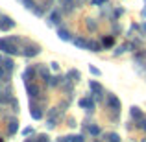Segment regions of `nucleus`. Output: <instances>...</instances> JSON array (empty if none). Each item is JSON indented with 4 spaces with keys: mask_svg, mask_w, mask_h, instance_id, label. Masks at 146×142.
Returning <instances> with one entry per match:
<instances>
[{
    "mask_svg": "<svg viewBox=\"0 0 146 142\" xmlns=\"http://www.w3.org/2000/svg\"><path fill=\"white\" fill-rule=\"evenodd\" d=\"M13 26H15V20L11 17H7V15L0 17V30H11Z\"/></svg>",
    "mask_w": 146,
    "mask_h": 142,
    "instance_id": "20e7f679",
    "label": "nucleus"
},
{
    "mask_svg": "<svg viewBox=\"0 0 146 142\" xmlns=\"http://www.w3.org/2000/svg\"><path fill=\"white\" fill-rule=\"evenodd\" d=\"M28 96H30V98H33V100H37L41 96V87L37 85V83H32V85L28 83Z\"/></svg>",
    "mask_w": 146,
    "mask_h": 142,
    "instance_id": "39448f33",
    "label": "nucleus"
},
{
    "mask_svg": "<svg viewBox=\"0 0 146 142\" xmlns=\"http://www.w3.org/2000/svg\"><path fill=\"white\" fill-rule=\"evenodd\" d=\"M80 107H83V109H91V111H93L94 103H93V100H91V98H82V100H80Z\"/></svg>",
    "mask_w": 146,
    "mask_h": 142,
    "instance_id": "f8f14e48",
    "label": "nucleus"
},
{
    "mask_svg": "<svg viewBox=\"0 0 146 142\" xmlns=\"http://www.w3.org/2000/svg\"><path fill=\"white\" fill-rule=\"evenodd\" d=\"M63 4H65V6H67V7H70L72 4H74V0H63Z\"/></svg>",
    "mask_w": 146,
    "mask_h": 142,
    "instance_id": "7c9ffc66",
    "label": "nucleus"
},
{
    "mask_svg": "<svg viewBox=\"0 0 146 142\" xmlns=\"http://www.w3.org/2000/svg\"><path fill=\"white\" fill-rule=\"evenodd\" d=\"M0 50H2L4 53H11V55H15V53H21V48H19L17 44L13 43V39H7V37L0 39Z\"/></svg>",
    "mask_w": 146,
    "mask_h": 142,
    "instance_id": "f257e3e1",
    "label": "nucleus"
},
{
    "mask_svg": "<svg viewBox=\"0 0 146 142\" xmlns=\"http://www.w3.org/2000/svg\"><path fill=\"white\" fill-rule=\"evenodd\" d=\"M9 102H11V107H13V111H19V102H15L13 98H9Z\"/></svg>",
    "mask_w": 146,
    "mask_h": 142,
    "instance_id": "c85d7f7f",
    "label": "nucleus"
},
{
    "mask_svg": "<svg viewBox=\"0 0 146 142\" xmlns=\"http://www.w3.org/2000/svg\"><path fill=\"white\" fill-rule=\"evenodd\" d=\"M135 57H137V59H146V52H144V50H141V52L135 53Z\"/></svg>",
    "mask_w": 146,
    "mask_h": 142,
    "instance_id": "cd10ccee",
    "label": "nucleus"
},
{
    "mask_svg": "<svg viewBox=\"0 0 146 142\" xmlns=\"http://www.w3.org/2000/svg\"><path fill=\"white\" fill-rule=\"evenodd\" d=\"M85 26H87V30H91V32H96V28H98V24L94 22V18H87Z\"/></svg>",
    "mask_w": 146,
    "mask_h": 142,
    "instance_id": "a211bd4d",
    "label": "nucleus"
},
{
    "mask_svg": "<svg viewBox=\"0 0 146 142\" xmlns=\"http://www.w3.org/2000/svg\"><path fill=\"white\" fill-rule=\"evenodd\" d=\"M72 43H74V46H78L80 50H89L91 41L83 39V37H76V39H72Z\"/></svg>",
    "mask_w": 146,
    "mask_h": 142,
    "instance_id": "423d86ee",
    "label": "nucleus"
},
{
    "mask_svg": "<svg viewBox=\"0 0 146 142\" xmlns=\"http://www.w3.org/2000/svg\"><path fill=\"white\" fill-rule=\"evenodd\" d=\"M30 114H32L33 120H41V118H43V113H41L39 107H32V109H30Z\"/></svg>",
    "mask_w": 146,
    "mask_h": 142,
    "instance_id": "4468645a",
    "label": "nucleus"
},
{
    "mask_svg": "<svg viewBox=\"0 0 146 142\" xmlns=\"http://www.w3.org/2000/svg\"><path fill=\"white\" fill-rule=\"evenodd\" d=\"M0 63H2V67L6 68V70L9 72V74L13 72V61H11L9 57H4V55H0Z\"/></svg>",
    "mask_w": 146,
    "mask_h": 142,
    "instance_id": "1a4fd4ad",
    "label": "nucleus"
},
{
    "mask_svg": "<svg viewBox=\"0 0 146 142\" xmlns=\"http://www.w3.org/2000/svg\"><path fill=\"white\" fill-rule=\"evenodd\" d=\"M48 20H50V24H57V22L61 20V13L59 11H52L50 17H48Z\"/></svg>",
    "mask_w": 146,
    "mask_h": 142,
    "instance_id": "ddd939ff",
    "label": "nucleus"
},
{
    "mask_svg": "<svg viewBox=\"0 0 146 142\" xmlns=\"http://www.w3.org/2000/svg\"><path fill=\"white\" fill-rule=\"evenodd\" d=\"M143 129L146 131V120H143Z\"/></svg>",
    "mask_w": 146,
    "mask_h": 142,
    "instance_id": "72a5a7b5",
    "label": "nucleus"
},
{
    "mask_svg": "<svg viewBox=\"0 0 146 142\" xmlns=\"http://www.w3.org/2000/svg\"><path fill=\"white\" fill-rule=\"evenodd\" d=\"M57 37H59L61 41H72L70 32H68V30H65V28H59V30H57Z\"/></svg>",
    "mask_w": 146,
    "mask_h": 142,
    "instance_id": "9b49d317",
    "label": "nucleus"
},
{
    "mask_svg": "<svg viewBox=\"0 0 146 142\" xmlns=\"http://www.w3.org/2000/svg\"><path fill=\"white\" fill-rule=\"evenodd\" d=\"M37 142H50V137L48 135H39L37 137Z\"/></svg>",
    "mask_w": 146,
    "mask_h": 142,
    "instance_id": "bb28decb",
    "label": "nucleus"
},
{
    "mask_svg": "<svg viewBox=\"0 0 146 142\" xmlns=\"http://www.w3.org/2000/svg\"><path fill=\"white\" fill-rule=\"evenodd\" d=\"M22 4H24L26 9H35V2L33 0H22Z\"/></svg>",
    "mask_w": 146,
    "mask_h": 142,
    "instance_id": "5701e85b",
    "label": "nucleus"
},
{
    "mask_svg": "<svg viewBox=\"0 0 146 142\" xmlns=\"http://www.w3.org/2000/svg\"><path fill=\"white\" fill-rule=\"evenodd\" d=\"M102 44H104V48H111L115 44V39H113V35H107V37H104L102 39Z\"/></svg>",
    "mask_w": 146,
    "mask_h": 142,
    "instance_id": "2eb2a0df",
    "label": "nucleus"
},
{
    "mask_svg": "<svg viewBox=\"0 0 146 142\" xmlns=\"http://www.w3.org/2000/svg\"><path fill=\"white\" fill-rule=\"evenodd\" d=\"M33 76H35V70H33L32 67H30V68H26V70H24V81L28 83L30 79H33Z\"/></svg>",
    "mask_w": 146,
    "mask_h": 142,
    "instance_id": "dca6fc26",
    "label": "nucleus"
},
{
    "mask_svg": "<svg viewBox=\"0 0 146 142\" xmlns=\"http://www.w3.org/2000/svg\"><path fill=\"white\" fill-rule=\"evenodd\" d=\"M107 0H91V4H93V6H102V4H106Z\"/></svg>",
    "mask_w": 146,
    "mask_h": 142,
    "instance_id": "c756f323",
    "label": "nucleus"
},
{
    "mask_svg": "<svg viewBox=\"0 0 146 142\" xmlns=\"http://www.w3.org/2000/svg\"><path fill=\"white\" fill-rule=\"evenodd\" d=\"M17 131H19V122H17V120H11L9 124H7V135L13 137Z\"/></svg>",
    "mask_w": 146,
    "mask_h": 142,
    "instance_id": "9d476101",
    "label": "nucleus"
},
{
    "mask_svg": "<svg viewBox=\"0 0 146 142\" xmlns=\"http://www.w3.org/2000/svg\"><path fill=\"white\" fill-rule=\"evenodd\" d=\"M67 142H83V137L82 135H70V137H67Z\"/></svg>",
    "mask_w": 146,
    "mask_h": 142,
    "instance_id": "4be33fe9",
    "label": "nucleus"
},
{
    "mask_svg": "<svg viewBox=\"0 0 146 142\" xmlns=\"http://www.w3.org/2000/svg\"><path fill=\"white\" fill-rule=\"evenodd\" d=\"M143 32H144V35H146V22L143 24Z\"/></svg>",
    "mask_w": 146,
    "mask_h": 142,
    "instance_id": "473e14b6",
    "label": "nucleus"
},
{
    "mask_svg": "<svg viewBox=\"0 0 146 142\" xmlns=\"http://www.w3.org/2000/svg\"><path fill=\"white\" fill-rule=\"evenodd\" d=\"M7 76H9V72L6 70V68L2 67V65H0V79H4V78H7Z\"/></svg>",
    "mask_w": 146,
    "mask_h": 142,
    "instance_id": "393cba45",
    "label": "nucleus"
},
{
    "mask_svg": "<svg viewBox=\"0 0 146 142\" xmlns=\"http://www.w3.org/2000/svg\"><path fill=\"white\" fill-rule=\"evenodd\" d=\"M129 113H131V118H135V120H139V122H143V120H144V114H143V111H141V107L133 105Z\"/></svg>",
    "mask_w": 146,
    "mask_h": 142,
    "instance_id": "6e6552de",
    "label": "nucleus"
},
{
    "mask_svg": "<svg viewBox=\"0 0 146 142\" xmlns=\"http://www.w3.org/2000/svg\"><path fill=\"white\" fill-rule=\"evenodd\" d=\"M24 53L26 57H35V55H39L41 53V46L39 44H32V43H26V46H24Z\"/></svg>",
    "mask_w": 146,
    "mask_h": 142,
    "instance_id": "f03ea898",
    "label": "nucleus"
},
{
    "mask_svg": "<svg viewBox=\"0 0 146 142\" xmlns=\"http://www.w3.org/2000/svg\"><path fill=\"white\" fill-rule=\"evenodd\" d=\"M143 142H146V139H144V140H143Z\"/></svg>",
    "mask_w": 146,
    "mask_h": 142,
    "instance_id": "c9c22d12",
    "label": "nucleus"
},
{
    "mask_svg": "<svg viewBox=\"0 0 146 142\" xmlns=\"http://www.w3.org/2000/svg\"><path fill=\"white\" fill-rule=\"evenodd\" d=\"M89 133H91V135H93V137H98V135H100V127H98L96 124L89 125Z\"/></svg>",
    "mask_w": 146,
    "mask_h": 142,
    "instance_id": "412c9836",
    "label": "nucleus"
},
{
    "mask_svg": "<svg viewBox=\"0 0 146 142\" xmlns=\"http://www.w3.org/2000/svg\"><path fill=\"white\" fill-rule=\"evenodd\" d=\"M107 107L113 109V111H120L122 103H120V100H118L115 94H107Z\"/></svg>",
    "mask_w": 146,
    "mask_h": 142,
    "instance_id": "7ed1b4c3",
    "label": "nucleus"
},
{
    "mask_svg": "<svg viewBox=\"0 0 146 142\" xmlns=\"http://www.w3.org/2000/svg\"><path fill=\"white\" fill-rule=\"evenodd\" d=\"M89 89H91V92H93V94H96V96L104 94V87L100 85L98 81H94V79H91V81H89Z\"/></svg>",
    "mask_w": 146,
    "mask_h": 142,
    "instance_id": "0eeeda50",
    "label": "nucleus"
},
{
    "mask_svg": "<svg viewBox=\"0 0 146 142\" xmlns=\"http://www.w3.org/2000/svg\"><path fill=\"white\" fill-rule=\"evenodd\" d=\"M102 48H104V44L96 43V41H91V44H89V50H91V52H102Z\"/></svg>",
    "mask_w": 146,
    "mask_h": 142,
    "instance_id": "f3484780",
    "label": "nucleus"
},
{
    "mask_svg": "<svg viewBox=\"0 0 146 142\" xmlns=\"http://www.w3.org/2000/svg\"><path fill=\"white\" fill-rule=\"evenodd\" d=\"M22 133H24V135H30V133H32V135H33V129H32V127H26Z\"/></svg>",
    "mask_w": 146,
    "mask_h": 142,
    "instance_id": "2f4dec72",
    "label": "nucleus"
},
{
    "mask_svg": "<svg viewBox=\"0 0 146 142\" xmlns=\"http://www.w3.org/2000/svg\"><path fill=\"white\" fill-rule=\"evenodd\" d=\"M89 72H91V74H93V76H100V74H102V72H100L96 67H93V65H91V67H89Z\"/></svg>",
    "mask_w": 146,
    "mask_h": 142,
    "instance_id": "a878e982",
    "label": "nucleus"
},
{
    "mask_svg": "<svg viewBox=\"0 0 146 142\" xmlns=\"http://www.w3.org/2000/svg\"><path fill=\"white\" fill-rule=\"evenodd\" d=\"M39 72H41V76H43V79H44V81H50V74H48V70H46V68H39Z\"/></svg>",
    "mask_w": 146,
    "mask_h": 142,
    "instance_id": "b1692460",
    "label": "nucleus"
},
{
    "mask_svg": "<svg viewBox=\"0 0 146 142\" xmlns=\"http://www.w3.org/2000/svg\"><path fill=\"white\" fill-rule=\"evenodd\" d=\"M67 78H70V81H78V79H80V72L72 68V70L67 72Z\"/></svg>",
    "mask_w": 146,
    "mask_h": 142,
    "instance_id": "6ab92c4d",
    "label": "nucleus"
},
{
    "mask_svg": "<svg viewBox=\"0 0 146 142\" xmlns=\"http://www.w3.org/2000/svg\"><path fill=\"white\" fill-rule=\"evenodd\" d=\"M0 142H4V139H0Z\"/></svg>",
    "mask_w": 146,
    "mask_h": 142,
    "instance_id": "f704fd0d",
    "label": "nucleus"
},
{
    "mask_svg": "<svg viewBox=\"0 0 146 142\" xmlns=\"http://www.w3.org/2000/svg\"><path fill=\"white\" fill-rule=\"evenodd\" d=\"M107 142H120V135L118 133H109L107 135Z\"/></svg>",
    "mask_w": 146,
    "mask_h": 142,
    "instance_id": "aec40b11",
    "label": "nucleus"
}]
</instances>
